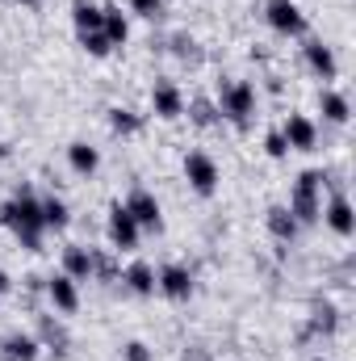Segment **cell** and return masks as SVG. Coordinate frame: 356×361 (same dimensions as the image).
Segmentation results:
<instances>
[{
	"instance_id": "d590c367",
	"label": "cell",
	"mask_w": 356,
	"mask_h": 361,
	"mask_svg": "<svg viewBox=\"0 0 356 361\" xmlns=\"http://www.w3.org/2000/svg\"><path fill=\"white\" fill-rule=\"evenodd\" d=\"M314 361H327V357H314Z\"/></svg>"
},
{
	"instance_id": "ac0fdd59",
	"label": "cell",
	"mask_w": 356,
	"mask_h": 361,
	"mask_svg": "<svg viewBox=\"0 0 356 361\" xmlns=\"http://www.w3.org/2000/svg\"><path fill=\"white\" fill-rule=\"evenodd\" d=\"M265 223H268V231H272V240H281V244H289L298 235V219L289 214V206H268Z\"/></svg>"
},
{
	"instance_id": "4fadbf2b",
	"label": "cell",
	"mask_w": 356,
	"mask_h": 361,
	"mask_svg": "<svg viewBox=\"0 0 356 361\" xmlns=\"http://www.w3.org/2000/svg\"><path fill=\"white\" fill-rule=\"evenodd\" d=\"M302 55H306V63H310V72H314L319 80H336V72H340V63H336V55H331V47H327V42H319V38H310V42L302 47Z\"/></svg>"
},
{
	"instance_id": "cb8c5ba5",
	"label": "cell",
	"mask_w": 356,
	"mask_h": 361,
	"mask_svg": "<svg viewBox=\"0 0 356 361\" xmlns=\"http://www.w3.org/2000/svg\"><path fill=\"white\" fill-rule=\"evenodd\" d=\"M109 126H113V135H139L143 118H139L134 109H122V105H113V109H109Z\"/></svg>"
},
{
	"instance_id": "5b68a950",
	"label": "cell",
	"mask_w": 356,
	"mask_h": 361,
	"mask_svg": "<svg viewBox=\"0 0 356 361\" xmlns=\"http://www.w3.org/2000/svg\"><path fill=\"white\" fill-rule=\"evenodd\" d=\"M184 177L193 185V193H201V197H214L218 193V164L205 156V152H189L184 156Z\"/></svg>"
},
{
	"instance_id": "603a6c76",
	"label": "cell",
	"mask_w": 356,
	"mask_h": 361,
	"mask_svg": "<svg viewBox=\"0 0 356 361\" xmlns=\"http://www.w3.org/2000/svg\"><path fill=\"white\" fill-rule=\"evenodd\" d=\"M319 109H323V118H327V122H336V126H340V122H348V114H352V109H348V97H340V92H319Z\"/></svg>"
},
{
	"instance_id": "836d02e7",
	"label": "cell",
	"mask_w": 356,
	"mask_h": 361,
	"mask_svg": "<svg viewBox=\"0 0 356 361\" xmlns=\"http://www.w3.org/2000/svg\"><path fill=\"white\" fill-rule=\"evenodd\" d=\"M4 156H8V147H4V143H0V160H4Z\"/></svg>"
},
{
	"instance_id": "7402d4cb",
	"label": "cell",
	"mask_w": 356,
	"mask_h": 361,
	"mask_svg": "<svg viewBox=\"0 0 356 361\" xmlns=\"http://www.w3.org/2000/svg\"><path fill=\"white\" fill-rule=\"evenodd\" d=\"M72 21H76V38L80 34H96L101 30V8L92 0H76L72 4Z\"/></svg>"
},
{
	"instance_id": "7c38bea8",
	"label": "cell",
	"mask_w": 356,
	"mask_h": 361,
	"mask_svg": "<svg viewBox=\"0 0 356 361\" xmlns=\"http://www.w3.org/2000/svg\"><path fill=\"white\" fill-rule=\"evenodd\" d=\"M46 294H51L55 311H63V315H76V311H80V290H76V281H72L68 273H55V277L46 281Z\"/></svg>"
},
{
	"instance_id": "277c9868",
	"label": "cell",
	"mask_w": 356,
	"mask_h": 361,
	"mask_svg": "<svg viewBox=\"0 0 356 361\" xmlns=\"http://www.w3.org/2000/svg\"><path fill=\"white\" fill-rule=\"evenodd\" d=\"M126 210H130V219L139 223V231H160L164 227V210H160V202H155V193L151 189H130V197L122 202Z\"/></svg>"
},
{
	"instance_id": "8fae6325",
	"label": "cell",
	"mask_w": 356,
	"mask_h": 361,
	"mask_svg": "<svg viewBox=\"0 0 356 361\" xmlns=\"http://www.w3.org/2000/svg\"><path fill=\"white\" fill-rule=\"evenodd\" d=\"M151 109H155V118L172 122V118L184 114V92H180L172 80H160V85L151 89Z\"/></svg>"
},
{
	"instance_id": "9c48e42d",
	"label": "cell",
	"mask_w": 356,
	"mask_h": 361,
	"mask_svg": "<svg viewBox=\"0 0 356 361\" xmlns=\"http://www.w3.org/2000/svg\"><path fill=\"white\" fill-rule=\"evenodd\" d=\"M281 135H285L289 152H314V143H319V126L306 114H289L285 126H281Z\"/></svg>"
},
{
	"instance_id": "1f68e13d",
	"label": "cell",
	"mask_w": 356,
	"mask_h": 361,
	"mask_svg": "<svg viewBox=\"0 0 356 361\" xmlns=\"http://www.w3.org/2000/svg\"><path fill=\"white\" fill-rule=\"evenodd\" d=\"M177 55L180 59H197V42L189 34H177Z\"/></svg>"
},
{
	"instance_id": "30bf717a",
	"label": "cell",
	"mask_w": 356,
	"mask_h": 361,
	"mask_svg": "<svg viewBox=\"0 0 356 361\" xmlns=\"http://www.w3.org/2000/svg\"><path fill=\"white\" fill-rule=\"evenodd\" d=\"M155 290L164 298H172V302H184L193 294V273L184 269V265H164V269L155 273Z\"/></svg>"
},
{
	"instance_id": "f1b7e54d",
	"label": "cell",
	"mask_w": 356,
	"mask_h": 361,
	"mask_svg": "<svg viewBox=\"0 0 356 361\" xmlns=\"http://www.w3.org/2000/svg\"><path fill=\"white\" fill-rule=\"evenodd\" d=\"M92 277H105V281H113V277H117L113 257H105V252H92Z\"/></svg>"
},
{
	"instance_id": "e575fe53",
	"label": "cell",
	"mask_w": 356,
	"mask_h": 361,
	"mask_svg": "<svg viewBox=\"0 0 356 361\" xmlns=\"http://www.w3.org/2000/svg\"><path fill=\"white\" fill-rule=\"evenodd\" d=\"M21 4H42V0H21Z\"/></svg>"
},
{
	"instance_id": "83f0119b",
	"label": "cell",
	"mask_w": 356,
	"mask_h": 361,
	"mask_svg": "<svg viewBox=\"0 0 356 361\" xmlns=\"http://www.w3.org/2000/svg\"><path fill=\"white\" fill-rule=\"evenodd\" d=\"M265 152L272 156V160H285V156H289V143H285V135H281V130H268V135H265Z\"/></svg>"
},
{
	"instance_id": "52a82bcc",
	"label": "cell",
	"mask_w": 356,
	"mask_h": 361,
	"mask_svg": "<svg viewBox=\"0 0 356 361\" xmlns=\"http://www.w3.org/2000/svg\"><path fill=\"white\" fill-rule=\"evenodd\" d=\"M105 231H109V244H113L117 252L139 248V235H143V231H139V223L130 219V210H126L122 202H113V206H109V227H105Z\"/></svg>"
},
{
	"instance_id": "ba28073f",
	"label": "cell",
	"mask_w": 356,
	"mask_h": 361,
	"mask_svg": "<svg viewBox=\"0 0 356 361\" xmlns=\"http://www.w3.org/2000/svg\"><path fill=\"white\" fill-rule=\"evenodd\" d=\"M319 219H323V223H327V227H331L340 240H348V235L356 231L352 202H348V193H344V189H336V193H331V202L323 206V214H319Z\"/></svg>"
},
{
	"instance_id": "3957f363",
	"label": "cell",
	"mask_w": 356,
	"mask_h": 361,
	"mask_svg": "<svg viewBox=\"0 0 356 361\" xmlns=\"http://www.w3.org/2000/svg\"><path fill=\"white\" fill-rule=\"evenodd\" d=\"M218 114L227 122H235L239 130H248L252 118H256V89L248 80H222V89H218Z\"/></svg>"
},
{
	"instance_id": "9a60e30c",
	"label": "cell",
	"mask_w": 356,
	"mask_h": 361,
	"mask_svg": "<svg viewBox=\"0 0 356 361\" xmlns=\"http://www.w3.org/2000/svg\"><path fill=\"white\" fill-rule=\"evenodd\" d=\"M63 273H68L72 281H89L92 277V248L68 244V248H63Z\"/></svg>"
},
{
	"instance_id": "d4e9b609",
	"label": "cell",
	"mask_w": 356,
	"mask_h": 361,
	"mask_svg": "<svg viewBox=\"0 0 356 361\" xmlns=\"http://www.w3.org/2000/svg\"><path fill=\"white\" fill-rule=\"evenodd\" d=\"M189 118H193L197 126H214L222 114H218V105H214V101H205V97H193V101H189Z\"/></svg>"
},
{
	"instance_id": "e0dca14e",
	"label": "cell",
	"mask_w": 356,
	"mask_h": 361,
	"mask_svg": "<svg viewBox=\"0 0 356 361\" xmlns=\"http://www.w3.org/2000/svg\"><path fill=\"white\" fill-rule=\"evenodd\" d=\"M101 34L109 38V47H122V42L130 38V25H126V17H122L117 4H105V8H101Z\"/></svg>"
},
{
	"instance_id": "6da1fadb",
	"label": "cell",
	"mask_w": 356,
	"mask_h": 361,
	"mask_svg": "<svg viewBox=\"0 0 356 361\" xmlns=\"http://www.w3.org/2000/svg\"><path fill=\"white\" fill-rule=\"evenodd\" d=\"M0 223L17 235V244L25 252H38L42 248V235H46V223H42V206L30 189H17L4 206H0Z\"/></svg>"
},
{
	"instance_id": "2e32d148",
	"label": "cell",
	"mask_w": 356,
	"mask_h": 361,
	"mask_svg": "<svg viewBox=\"0 0 356 361\" xmlns=\"http://www.w3.org/2000/svg\"><path fill=\"white\" fill-rule=\"evenodd\" d=\"M68 164H72V173H76V177H92V173L101 169V156H96V147H92V143L76 139V143L68 147Z\"/></svg>"
},
{
	"instance_id": "ffe728a7",
	"label": "cell",
	"mask_w": 356,
	"mask_h": 361,
	"mask_svg": "<svg viewBox=\"0 0 356 361\" xmlns=\"http://www.w3.org/2000/svg\"><path fill=\"white\" fill-rule=\"evenodd\" d=\"M122 281H126L134 294H143V298H147V294H155V269H151L147 261H134L130 269L122 273Z\"/></svg>"
},
{
	"instance_id": "8992f818",
	"label": "cell",
	"mask_w": 356,
	"mask_h": 361,
	"mask_svg": "<svg viewBox=\"0 0 356 361\" xmlns=\"http://www.w3.org/2000/svg\"><path fill=\"white\" fill-rule=\"evenodd\" d=\"M265 17H268V25H272L276 34H289V38L306 34V13L298 8V0H268Z\"/></svg>"
},
{
	"instance_id": "d6a6232c",
	"label": "cell",
	"mask_w": 356,
	"mask_h": 361,
	"mask_svg": "<svg viewBox=\"0 0 356 361\" xmlns=\"http://www.w3.org/2000/svg\"><path fill=\"white\" fill-rule=\"evenodd\" d=\"M8 290H13V281H8V273L0 269V298H4V294H8Z\"/></svg>"
},
{
	"instance_id": "f546056e",
	"label": "cell",
	"mask_w": 356,
	"mask_h": 361,
	"mask_svg": "<svg viewBox=\"0 0 356 361\" xmlns=\"http://www.w3.org/2000/svg\"><path fill=\"white\" fill-rule=\"evenodd\" d=\"M130 8H134L139 17H160V13H164V0H130Z\"/></svg>"
},
{
	"instance_id": "4316f807",
	"label": "cell",
	"mask_w": 356,
	"mask_h": 361,
	"mask_svg": "<svg viewBox=\"0 0 356 361\" xmlns=\"http://www.w3.org/2000/svg\"><path fill=\"white\" fill-rule=\"evenodd\" d=\"M80 47H84L89 55H96V59H105V55L113 51V47H109V38H105L101 30H96V34H80Z\"/></svg>"
},
{
	"instance_id": "7a4b0ae2",
	"label": "cell",
	"mask_w": 356,
	"mask_h": 361,
	"mask_svg": "<svg viewBox=\"0 0 356 361\" xmlns=\"http://www.w3.org/2000/svg\"><path fill=\"white\" fill-rule=\"evenodd\" d=\"M323 185H327V173L323 169H306L298 177L293 193H289V214L298 219V227L319 223V214H323Z\"/></svg>"
},
{
	"instance_id": "484cf974",
	"label": "cell",
	"mask_w": 356,
	"mask_h": 361,
	"mask_svg": "<svg viewBox=\"0 0 356 361\" xmlns=\"http://www.w3.org/2000/svg\"><path fill=\"white\" fill-rule=\"evenodd\" d=\"M340 328V315H336V307H323V311H314V319H310V332H323V336H331Z\"/></svg>"
},
{
	"instance_id": "4dcf8cb0",
	"label": "cell",
	"mask_w": 356,
	"mask_h": 361,
	"mask_svg": "<svg viewBox=\"0 0 356 361\" xmlns=\"http://www.w3.org/2000/svg\"><path fill=\"white\" fill-rule=\"evenodd\" d=\"M122 357H126V361H151V349H147L143 341H130V345L122 349Z\"/></svg>"
},
{
	"instance_id": "5bb4252c",
	"label": "cell",
	"mask_w": 356,
	"mask_h": 361,
	"mask_svg": "<svg viewBox=\"0 0 356 361\" xmlns=\"http://www.w3.org/2000/svg\"><path fill=\"white\" fill-rule=\"evenodd\" d=\"M38 353H42V345L30 332H8L0 341V357L4 361H38Z\"/></svg>"
},
{
	"instance_id": "d6986e66",
	"label": "cell",
	"mask_w": 356,
	"mask_h": 361,
	"mask_svg": "<svg viewBox=\"0 0 356 361\" xmlns=\"http://www.w3.org/2000/svg\"><path fill=\"white\" fill-rule=\"evenodd\" d=\"M38 206H42V223H46V231H63L68 223H72V214H68V202L63 197H38Z\"/></svg>"
},
{
	"instance_id": "44dd1931",
	"label": "cell",
	"mask_w": 356,
	"mask_h": 361,
	"mask_svg": "<svg viewBox=\"0 0 356 361\" xmlns=\"http://www.w3.org/2000/svg\"><path fill=\"white\" fill-rule=\"evenodd\" d=\"M38 345H46L51 353L63 357V353H68V332H63L51 315H42V319H38Z\"/></svg>"
}]
</instances>
